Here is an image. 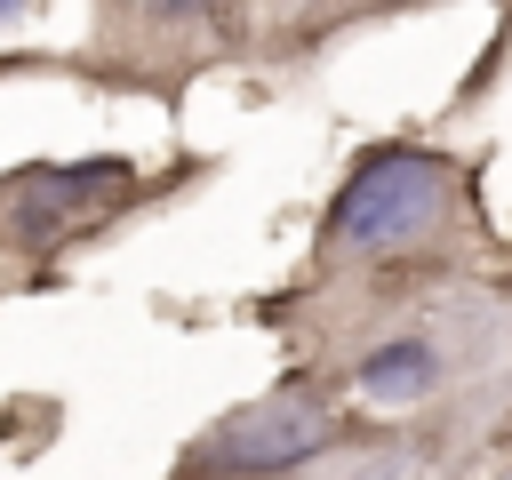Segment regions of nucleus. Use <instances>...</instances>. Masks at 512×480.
<instances>
[{
	"instance_id": "3",
	"label": "nucleus",
	"mask_w": 512,
	"mask_h": 480,
	"mask_svg": "<svg viewBox=\"0 0 512 480\" xmlns=\"http://www.w3.org/2000/svg\"><path fill=\"white\" fill-rule=\"evenodd\" d=\"M360 392H368V400H416V392H432V352H424V344H384V352H368V360H360Z\"/></svg>"
},
{
	"instance_id": "2",
	"label": "nucleus",
	"mask_w": 512,
	"mask_h": 480,
	"mask_svg": "<svg viewBox=\"0 0 512 480\" xmlns=\"http://www.w3.org/2000/svg\"><path fill=\"white\" fill-rule=\"evenodd\" d=\"M312 448H328V416L304 400V392H272L240 416H224L208 440H200V472H288L304 464Z\"/></svg>"
},
{
	"instance_id": "1",
	"label": "nucleus",
	"mask_w": 512,
	"mask_h": 480,
	"mask_svg": "<svg viewBox=\"0 0 512 480\" xmlns=\"http://www.w3.org/2000/svg\"><path fill=\"white\" fill-rule=\"evenodd\" d=\"M440 208H448L440 160H424V152H376L344 184V200H336V240L344 248H408V240H424L440 224Z\"/></svg>"
},
{
	"instance_id": "5",
	"label": "nucleus",
	"mask_w": 512,
	"mask_h": 480,
	"mask_svg": "<svg viewBox=\"0 0 512 480\" xmlns=\"http://www.w3.org/2000/svg\"><path fill=\"white\" fill-rule=\"evenodd\" d=\"M504 480H512V472H504Z\"/></svg>"
},
{
	"instance_id": "4",
	"label": "nucleus",
	"mask_w": 512,
	"mask_h": 480,
	"mask_svg": "<svg viewBox=\"0 0 512 480\" xmlns=\"http://www.w3.org/2000/svg\"><path fill=\"white\" fill-rule=\"evenodd\" d=\"M160 8H168V16H184V8H208V0H160Z\"/></svg>"
}]
</instances>
